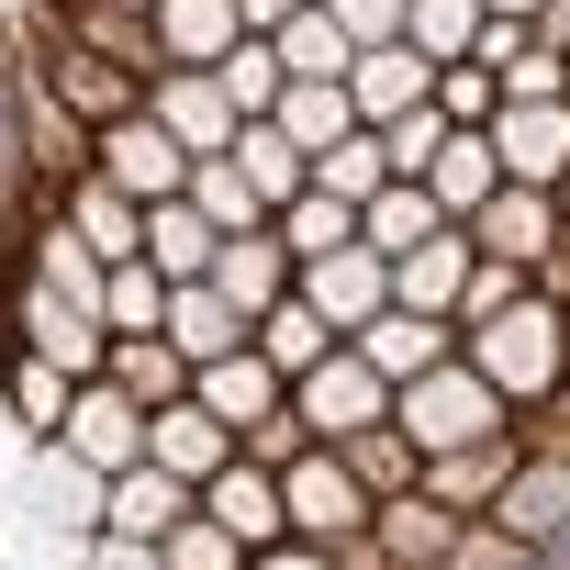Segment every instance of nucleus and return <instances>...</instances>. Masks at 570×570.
Instances as JSON below:
<instances>
[{
  "label": "nucleus",
  "instance_id": "nucleus-34",
  "mask_svg": "<svg viewBox=\"0 0 570 570\" xmlns=\"http://www.w3.org/2000/svg\"><path fill=\"white\" fill-rule=\"evenodd\" d=\"M246 347H257V358H268L279 381H303V370H314V358L336 347V325H325V314H314V303L292 292V303H268V314L246 325Z\"/></svg>",
  "mask_w": 570,
  "mask_h": 570
},
{
  "label": "nucleus",
  "instance_id": "nucleus-15",
  "mask_svg": "<svg viewBox=\"0 0 570 570\" xmlns=\"http://www.w3.org/2000/svg\"><path fill=\"white\" fill-rule=\"evenodd\" d=\"M459 235H470L481 257H503V268H537V257L559 246V202H548V190H525V179H503V190H492Z\"/></svg>",
  "mask_w": 570,
  "mask_h": 570
},
{
  "label": "nucleus",
  "instance_id": "nucleus-43",
  "mask_svg": "<svg viewBox=\"0 0 570 570\" xmlns=\"http://www.w3.org/2000/svg\"><path fill=\"white\" fill-rule=\"evenodd\" d=\"M190 202H202V224H213V235H246V224H268V202L246 190V168H235V157H190Z\"/></svg>",
  "mask_w": 570,
  "mask_h": 570
},
{
  "label": "nucleus",
  "instance_id": "nucleus-16",
  "mask_svg": "<svg viewBox=\"0 0 570 570\" xmlns=\"http://www.w3.org/2000/svg\"><path fill=\"white\" fill-rule=\"evenodd\" d=\"M347 347H358V358H370V370L403 392V381H425L436 358H459V325H448V314H403V303H381V314H370Z\"/></svg>",
  "mask_w": 570,
  "mask_h": 570
},
{
  "label": "nucleus",
  "instance_id": "nucleus-22",
  "mask_svg": "<svg viewBox=\"0 0 570 570\" xmlns=\"http://www.w3.org/2000/svg\"><path fill=\"white\" fill-rule=\"evenodd\" d=\"M146 459H157V470H179V481L202 492V481L235 459V425H213V414L179 392V403H157V414H146Z\"/></svg>",
  "mask_w": 570,
  "mask_h": 570
},
{
  "label": "nucleus",
  "instance_id": "nucleus-40",
  "mask_svg": "<svg viewBox=\"0 0 570 570\" xmlns=\"http://www.w3.org/2000/svg\"><path fill=\"white\" fill-rule=\"evenodd\" d=\"M481 23H492L481 0H403V46H414L425 68H448V57H470V46H481Z\"/></svg>",
  "mask_w": 570,
  "mask_h": 570
},
{
  "label": "nucleus",
  "instance_id": "nucleus-57",
  "mask_svg": "<svg viewBox=\"0 0 570 570\" xmlns=\"http://www.w3.org/2000/svg\"><path fill=\"white\" fill-rule=\"evenodd\" d=\"M481 12H492V23H537V12H548V0H481Z\"/></svg>",
  "mask_w": 570,
  "mask_h": 570
},
{
  "label": "nucleus",
  "instance_id": "nucleus-18",
  "mask_svg": "<svg viewBox=\"0 0 570 570\" xmlns=\"http://www.w3.org/2000/svg\"><path fill=\"white\" fill-rule=\"evenodd\" d=\"M12 135H23V168H35V179H57V190L90 168V124H79L46 79H23V90H12Z\"/></svg>",
  "mask_w": 570,
  "mask_h": 570
},
{
  "label": "nucleus",
  "instance_id": "nucleus-42",
  "mask_svg": "<svg viewBox=\"0 0 570 570\" xmlns=\"http://www.w3.org/2000/svg\"><path fill=\"white\" fill-rule=\"evenodd\" d=\"M0 392H12V425H35V436H57V414H68V370L57 358H35V347H12V358H0Z\"/></svg>",
  "mask_w": 570,
  "mask_h": 570
},
{
  "label": "nucleus",
  "instance_id": "nucleus-58",
  "mask_svg": "<svg viewBox=\"0 0 570 570\" xmlns=\"http://www.w3.org/2000/svg\"><path fill=\"white\" fill-rule=\"evenodd\" d=\"M537 559H548V570H570V525H559V537H548V548H537Z\"/></svg>",
  "mask_w": 570,
  "mask_h": 570
},
{
  "label": "nucleus",
  "instance_id": "nucleus-20",
  "mask_svg": "<svg viewBox=\"0 0 570 570\" xmlns=\"http://www.w3.org/2000/svg\"><path fill=\"white\" fill-rule=\"evenodd\" d=\"M492 525H503V537H525V548H548V537L570 525V459L525 448V459H514V481L492 492Z\"/></svg>",
  "mask_w": 570,
  "mask_h": 570
},
{
  "label": "nucleus",
  "instance_id": "nucleus-49",
  "mask_svg": "<svg viewBox=\"0 0 570 570\" xmlns=\"http://www.w3.org/2000/svg\"><path fill=\"white\" fill-rule=\"evenodd\" d=\"M514 292H525V268H503V257H481V246H470V279H459V325H481V314H503Z\"/></svg>",
  "mask_w": 570,
  "mask_h": 570
},
{
  "label": "nucleus",
  "instance_id": "nucleus-29",
  "mask_svg": "<svg viewBox=\"0 0 570 570\" xmlns=\"http://www.w3.org/2000/svg\"><path fill=\"white\" fill-rule=\"evenodd\" d=\"M268 124L292 135L303 157H325L336 135H358V101H347V79H279V101H268Z\"/></svg>",
  "mask_w": 570,
  "mask_h": 570
},
{
  "label": "nucleus",
  "instance_id": "nucleus-23",
  "mask_svg": "<svg viewBox=\"0 0 570 570\" xmlns=\"http://www.w3.org/2000/svg\"><path fill=\"white\" fill-rule=\"evenodd\" d=\"M190 503H202V492H190L179 470L135 459V470H112V492H101V525H112V537H146V548H157V537H168V525H179Z\"/></svg>",
  "mask_w": 570,
  "mask_h": 570
},
{
  "label": "nucleus",
  "instance_id": "nucleus-41",
  "mask_svg": "<svg viewBox=\"0 0 570 570\" xmlns=\"http://www.w3.org/2000/svg\"><path fill=\"white\" fill-rule=\"evenodd\" d=\"M268 224H279V246H292V257H325V246H358V202H336V190H292V202H279Z\"/></svg>",
  "mask_w": 570,
  "mask_h": 570
},
{
  "label": "nucleus",
  "instance_id": "nucleus-39",
  "mask_svg": "<svg viewBox=\"0 0 570 570\" xmlns=\"http://www.w3.org/2000/svg\"><path fill=\"white\" fill-rule=\"evenodd\" d=\"M90 57H112V68H135V79H157L168 57H157V12H57Z\"/></svg>",
  "mask_w": 570,
  "mask_h": 570
},
{
  "label": "nucleus",
  "instance_id": "nucleus-1",
  "mask_svg": "<svg viewBox=\"0 0 570 570\" xmlns=\"http://www.w3.org/2000/svg\"><path fill=\"white\" fill-rule=\"evenodd\" d=\"M459 358H470V370H481L503 403H548V392H559V303L525 279V292H514L503 314L459 325Z\"/></svg>",
  "mask_w": 570,
  "mask_h": 570
},
{
  "label": "nucleus",
  "instance_id": "nucleus-21",
  "mask_svg": "<svg viewBox=\"0 0 570 570\" xmlns=\"http://www.w3.org/2000/svg\"><path fill=\"white\" fill-rule=\"evenodd\" d=\"M57 224H68L90 257H135V246H146V202H124L101 168H79V179L57 190Z\"/></svg>",
  "mask_w": 570,
  "mask_h": 570
},
{
  "label": "nucleus",
  "instance_id": "nucleus-30",
  "mask_svg": "<svg viewBox=\"0 0 570 570\" xmlns=\"http://www.w3.org/2000/svg\"><path fill=\"white\" fill-rule=\"evenodd\" d=\"M448 537H459V514L414 481V492H392V503H370V548L381 559H448Z\"/></svg>",
  "mask_w": 570,
  "mask_h": 570
},
{
  "label": "nucleus",
  "instance_id": "nucleus-24",
  "mask_svg": "<svg viewBox=\"0 0 570 570\" xmlns=\"http://www.w3.org/2000/svg\"><path fill=\"white\" fill-rule=\"evenodd\" d=\"M459 279H470V235H459V224H436L425 246H403V257H392V303H403V314H448V325H459Z\"/></svg>",
  "mask_w": 570,
  "mask_h": 570
},
{
  "label": "nucleus",
  "instance_id": "nucleus-3",
  "mask_svg": "<svg viewBox=\"0 0 570 570\" xmlns=\"http://www.w3.org/2000/svg\"><path fill=\"white\" fill-rule=\"evenodd\" d=\"M90 168H101L124 202H179V190H190V146H179L146 101H135L124 124H101V135H90Z\"/></svg>",
  "mask_w": 570,
  "mask_h": 570
},
{
  "label": "nucleus",
  "instance_id": "nucleus-33",
  "mask_svg": "<svg viewBox=\"0 0 570 570\" xmlns=\"http://www.w3.org/2000/svg\"><path fill=\"white\" fill-rule=\"evenodd\" d=\"M336 459L358 470V492H370V503H392V492H414V481H425V448H414L392 414H381V425H358V436H336Z\"/></svg>",
  "mask_w": 570,
  "mask_h": 570
},
{
  "label": "nucleus",
  "instance_id": "nucleus-27",
  "mask_svg": "<svg viewBox=\"0 0 570 570\" xmlns=\"http://www.w3.org/2000/svg\"><path fill=\"white\" fill-rule=\"evenodd\" d=\"M157 336L202 370V358H224V347H246V314L213 292V279H179V292H168V314H157Z\"/></svg>",
  "mask_w": 570,
  "mask_h": 570
},
{
  "label": "nucleus",
  "instance_id": "nucleus-13",
  "mask_svg": "<svg viewBox=\"0 0 570 570\" xmlns=\"http://www.w3.org/2000/svg\"><path fill=\"white\" fill-rule=\"evenodd\" d=\"M292 268H303V257L279 246V224H246V235H224V246H213V292L257 325L268 303H292Z\"/></svg>",
  "mask_w": 570,
  "mask_h": 570
},
{
  "label": "nucleus",
  "instance_id": "nucleus-54",
  "mask_svg": "<svg viewBox=\"0 0 570 570\" xmlns=\"http://www.w3.org/2000/svg\"><path fill=\"white\" fill-rule=\"evenodd\" d=\"M525 279H537V292H548V303H570V224H559V246H548V257H537Z\"/></svg>",
  "mask_w": 570,
  "mask_h": 570
},
{
  "label": "nucleus",
  "instance_id": "nucleus-35",
  "mask_svg": "<svg viewBox=\"0 0 570 570\" xmlns=\"http://www.w3.org/2000/svg\"><path fill=\"white\" fill-rule=\"evenodd\" d=\"M235 35H246L235 0H157V57H168V68H213Z\"/></svg>",
  "mask_w": 570,
  "mask_h": 570
},
{
  "label": "nucleus",
  "instance_id": "nucleus-59",
  "mask_svg": "<svg viewBox=\"0 0 570 570\" xmlns=\"http://www.w3.org/2000/svg\"><path fill=\"white\" fill-rule=\"evenodd\" d=\"M559 392H570V303H559Z\"/></svg>",
  "mask_w": 570,
  "mask_h": 570
},
{
  "label": "nucleus",
  "instance_id": "nucleus-32",
  "mask_svg": "<svg viewBox=\"0 0 570 570\" xmlns=\"http://www.w3.org/2000/svg\"><path fill=\"white\" fill-rule=\"evenodd\" d=\"M101 381H112V392H135V403L157 414V403H179V392H190V358H179L168 336H112V347H101Z\"/></svg>",
  "mask_w": 570,
  "mask_h": 570
},
{
  "label": "nucleus",
  "instance_id": "nucleus-10",
  "mask_svg": "<svg viewBox=\"0 0 570 570\" xmlns=\"http://www.w3.org/2000/svg\"><path fill=\"white\" fill-rule=\"evenodd\" d=\"M202 514H213V525H224V537H235L246 559L292 537V514H279V470H257L246 448H235V459H224V470L202 481Z\"/></svg>",
  "mask_w": 570,
  "mask_h": 570
},
{
  "label": "nucleus",
  "instance_id": "nucleus-56",
  "mask_svg": "<svg viewBox=\"0 0 570 570\" xmlns=\"http://www.w3.org/2000/svg\"><path fill=\"white\" fill-rule=\"evenodd\" d=\"M12 179H23V157H0V246H12Z\"/></svg>",
  "mask_w": 570,
  "mask_h": 570
},
{
  "label": "nucleus",
  "instance_id": "nucleus-12",
  "mask_svg": "<svg viewBox=\"0 0 570 570\" xmlns=\"http://www.w3.org/2000/svg\"><path fill=\"white\" fill-rule=\"evenodd\" d=\"M481 135H492L503 179H525V190H559V168H570V101H503Z\"/></svg>",
  "mask_w": 570,
  "mask_h": 570
},
{
  "label": "nucleus",
  "instance_id": "nucleus-2",
  "mask_svg": "<svg viewBox=\"0 0 570 570\" xmlns=\"http://www.w3.org/2000/svg\"><path fill=\"white\" fill-rule=\"evenodd\" d=\"M392 425H403L425 459H448V448H481V436H503V425H514V403H503V392H492L470 358H436L425 381H403V392H392Z\"/></svg>",
  "mask_w": 570,
  "mask_h": 570
},
{
  "label": "nucleus",
  "instance_id": "nucleus-26",
  "mask_svg": "<svg viewBox=\"0 0 570 570\" xmlns=\"http://www.w3.org/2000/svg\"><path fill=\"white\" fill-rule=\"evenodd\" d=\"M101 492H112V470H90L57 436H35V503L57 514V537H101Z\"/></svg>",
  "mask_w": 570,
  "mask_h": 570
},
{
  "label": "nucleus",
  "instance_id": "nucleus-60",
  "mask_svg": "<svg viewBox=\"0 0 570 570\" xmlns=\"http://www.w3.org/2000/svg\"><path fill=\"white\" fill-rule=\"evenodd\" d=\"M12 347H23V336H12V303H0V358H12Z\"/></svg>",
  "mask_w": 570,
  "mask_h": 570
},
{
  "label": "nucleus",
  "instance_id": "nucleus-47",
  "mask_svg": "<svg viewBox=\"0 0 570 570\" xmlns=\"http://www.w3.org/2000/svg\"><path fill=\"white\" fill-rule=\"evenodd\" d=\"M525 559H537L525 537H503L492 514H459V537H448V559H436V570H525Z\"/></svg>",
  "mask_w": 570,
  "mask_h": 570
},
{
  "label": "nucleus",
  "instance_id": "nucleus-51",
  "mask_svg": "<svg viewBox=\"0 0 570 570\" xmlns=\"http://www.w3.org/2000/svg\"><path fill=\"white\" fill-rule=\"evenodd\" d=\"M325 12L347 23V46H392L403 35V0H325Z\"/></svg>",
  "mask_w": 570,
  "mask_h": 570
},
{
  "label": "nucleus",
  "instance_id": "nucleus-25",
  "mask_svg": "<svg viewBox=\"0 0 570 570\" xmlns=\"http://www.w3.org/2000/svg\"><path fill=\"white\" fill-rule=\"evenodd\" d=\"M514 459H525V448H514V425H503V436H481V448H448V459H425V492H436L448 514H492V492L514 481Z\"/></svg>",
  "mask_w": 570,
  "mask_h": 570
},
{
  "label": "nucleus",
  "instance_id": "nucleus-50",
  "mask_svg": "<svg viewBox=\"0 0 570 570\" xmlns=\"http://www.w3.org/2000/svg\"><path fill=\"white\" fill-rule=\"evenodd\" d=\"M235 448H246V459H257V470H292V459H303V448H325V436H314V425H303V414H292V403H279V414H268V425H246V436H235Z\"/></svg>",
  "mask_w": 570,
  "mask_h": 570
},
{
  "label": "nucleus",
  "instance_id": "nucleus-7",
  "mask_svg": "<svg viewBox=\"0 0 570 570\" xmlns=\"http://www.w3.org/2000/svg\"><path fill=\"white\" fill-rule=\"evenodd\" d=\"M35 79H46V90H57V101H68V112H79L90 135H101V124H124V112L146 101V79H135V68H112V57H90V46H79L68 23L46 35V57H35Z\"/></svg>",
  "mask_w": 570,
  "mask_h": 570
},
{
  "label": "nucleus",
  "instance_id": "nucleus-31",
  "mask_svg": "<svg viewBox=\"0 0 570 570\" xmlns=\"http://www.w3.org/2000/svg\"><path fill=\"white\" fill-rule=\"evenodd\" d=\"M224 157L246 168V190H257L268 213H279V202H292V190H314V157H303L292 135H279L268 112H257V124H235V146H224Z\"/></svg>",
  "mask_w": 570,
  "mask_h": 570
},
{
  "label": "nucleus",
  "instance_id": "nucleus-14",
  "mask_svg": "<svg viewBox=\"0 0 570 570\" xmlns=\"http://www.w3.org/2000/svg\"><path fill=\"white\" fill-rule=\"evenodd\" d=\"M190 403H202L213 425H235V436H246V425H268L279 403H292V381H279L257 347H224V358H202V370H190Z\"/></svg>",
  "mask_w": 570,
  "mask_h": 570
},
{
  "label": "nucleus",
  "instance_id": "nucleus-48",
  "mask_svg": "<svg viewBox=\"0 0 570 570\" xmlns=\"http://www.w3.org/2000/svg\"><path fill=\"white\" fill-rule=\"evenodd\" d=\"M436 112H448V124H492V112H503L492 68H481V57H448V68H436Z\"/></svg>",
  "mask_w": 570,
  "mask_h": 570
},
{
  "label": "nucleus",
  "instance_id": "nucleus-44",
  "mask_svg": "<svg viewBox=\"0 0 570 570\" xmlns=\"http://www.w3.org/2000/svg\"><path fill=\"white\" fill-rule=\"evenodd\" d=\"M213 79H224V101H235V112L257 124V112L279 101V46H268V35H235V46L213 57Z\"/></svg>",
  "mask_w": 570,
  "mask_h": 570
},
{
  "label": "nucleus",
  "instance_id": "nucleus-52",
  "mask_svg": "<svg viewBox=\"0 0 570 570\" xmlns=\"http://www.w3.org/2000/svg\"><path fill=\"white\" fill-rule=\"evenodd\" d=\"M79 570H157V548H146V537H112V525H101V537H79Z\"/></svg>",
  "mask_w": 570,
  "mask_h": 570
},
{
  "label": "nucleus",
  "instance_id": "nucleus-11",
  "mask_svg": "<svg viewBox=\"0 0 570 570\" xmlns=\"http://www.w3.org/2000/svg\"><path fill=\"white\" fill-rule=\"evenodd\" d=\"M146 112H157L190 157H224V146H235V124H246V112L224 101V79H213V68H157V79H146Z\"/></svg>",
  "mask_w": 570,
  "mask_h": 570
},
{
  "label": "nucleus",
  "instance_id": "nucleus-37",
  "mask_svg": "<svg viewBox=\"0 0 570 570\" xmlns=\"http://www.w3.org/2000/svg\"><path fill=\"white\" fill-rule=\"evenodd\" d=\"M268 46H279V79H347V57H358V46H347V23L325 12V0H303V12L279 23Z\"/></svg>",
  "mask_w": 570,
  "mask_h": 570
},
{
  "label": "nucleus",
  "instance_id": "nucleus-36",
  "mask_svg": "<svg viewBox=\"0 0 570 570\" xmlns=\"http://www.w3.org/2000/svg\"><path fill=\"white\" fill-rule=\"evenodd\" d=\"M448 213L425 202V179H381L370 202H358V246H381V257H403V246H425Z\"/></svg>",
  "mask_w": 570,
  "mask_h": 570
},
{
  "label": "nucleus",
  "instance_id": "nucleus-6",
  "mask_svg": "<svg viewBox=\"0 0 570 570\" xmlns=\"http://www.w3.org/2000/svg\"><path fill=\"white\" fill-rule=\"evenodd\" d=\"M12 336H23L35 358H57L68 381H101V347H112V336H101V314H90V303H68V292H46L35 268L12 279Z\"/></svg>",
  "mask_w": 570,
  "mask_h": 570
},
{
  "label": "nucleus",
  "instance_id": "nucleus-9",
  "mask_svg": "<svg viewBox=\"0 0 570 570\" xmlns=\"http://www.w3.org/2000/svg\"><path fill=\"white\" fill-rule=\"evenodd\" d=\"M57 448L90 459V470H135V459H146V403L112 392V381H79L68 414H57Z\"/></svg>",
  "mask_w": 570,
  "mask_h": 570
},
{
  "label": "nucleus",
  "instance_id": "nucleus-55",
  "mask_svg": "<svg viewBox=\"0 0 570 570\" xmlns=\"http://www.w3.org/2000/svg\"><path fill=\"white\" fill-rule=\"evenodd\" d=\"M292 12H303V0H235V23H246V35H279Z\"/></svg>",
  "mask_w": 570,
  "mask_h": 570
},
{
  "label": "nucleus",
  "instance_id": "nucleus-45",
  "mask_svg": "<svg viewBox=\"0 0 570 570\" xmlns=\"http://www.w3.org/2000/svg\"><path fill=\"white\" fill-rule=\"evenodd\" d=\"M381 179H392V146H381L370 124H358V135H336V146L314 157V190H336V202H370Z\"/></svg>",
  "mask_w": 570,
  "mask_h": 570
},
{
  "label": "nucleus",
  "instance_id": "nucleus-53",
  "mask_svg": "<svg viewBox=\"0 0 570 570\" xmlns=\"http://www.w3.org/2000/svg\"><path fill=\"white\" fill-rule=\"evenodd\" d=\"M246 570H336V548H314V537H279V548H257Z\"/></svg>",
  "mask_w": 570,
  "mask_h": 570
},
{
  "label": "nucleus",
  "instance_id": "nucleus-4",
  "mask_svg": "<svg viewBox=\"0 0 570 570\" xmlns=\"http://www.w3.org/2000/svg\"><path fill=\"white\" fill-rule=\"evenodd\" d=\"M292 414H303V425L336 448V436H358V425H381V414H392V381H381V370H370V358L336 336V347H325V358L292 381Z\"/></svg>",
  "mask_w": 570,
  "mask_h": 570
},
{
  "label": "nucleus",
  "instance_id": "nucleus-38",
  "mask_svg": "<svg viewBox=\"0 0 570 570\" xmlns=\"http://www.w3.org/2000/svg\"><path fill=\"white\" fill-rule=\"evenodd\" d=\"M157 314H168L157 257H101V336H157Z\"/></svg>",
  "mask_w": 570,
  "mask_h": 570
},
{
  "label": "nucleus",
  "instance_id": "nucleus-17",
  "mask_svg": "<svg viewBox=\"0 0 570 570\" xmlns=\"http://www.w3.org/2000/svg\"><path fill=\"white\" fill-rule=\"evenodd\" d=\"M347 101H358V124H403V112H425L436 101V68L392 35V46H358L347 57Z\"/></svg>",
  "mask_w": 570,
  "mask_h": 570
},
{
  "label": "nucleus",
  "instance_id": "nucleus-19",
  "mask_svg": "<svg viewBox=\"0 0 570 570\" xmlns=\"http://www.w3.org/2000/svg\"><path fill=\"white\" fill-rule=\"evenodd\" d=\"M414 179H425V202H436L448 224H470V213L503 190V157H492V135H481V124H448V146H436Z\"/></svg>",
  "mask_w": 570,
  "mask_h": 570
},
{
  "label": "nucleus",
  "instance_id": "nucleus-5",
  "mask_svg": "<svg viewBox=\"0 0 570 570\" xmlns=\"http://www.w3.org/2000/svg\"><path fill=\"white\" fill-rule=\"evenodd\" d=\"M279 514H292V537L336 548V537H358V525H370V492H358V470H347L336 448H303L292 470H279Z\"/></svg>",
  "mask_w": 570,
  "mask_h": 570
},
{
  "label": "nucleus",
  "instance_id": "nucleus-28",
  "mask_svg": "<svg viewBox=\"0 0 570 570\" xmlns=\"http://www.w3.org/2000/svg\"><path fill=\"white\" fill-rule=\"evenodd\" d=\"M213 224H202V202L179 190V202H146V246L135 257H157V279H168V292H179V279H213Z\"/></svg>",
  "mask_w": 570,
  "mask_h": 570
},
{
  "label": "nucleus",
  "instance_id": "nucleus-46",
  "mask_svg": "<svg viewBox=\"0 0 570 570\" xmlns=\"http://www.w3.org/2000/svg\"><path fill=\"white\" fill-rule=\"evenodd\" d=\"M157 570H246V548H235V537H224V525L190 503V514L157 537Z\"/></svg>",
  "mask_w": 570,
  "mask_h": 570
},
{
  "label": "nucleus",
  "instance_id": "nucleus-8",
  "mask_svg": "<svg viewBox=\"0 0 570 570\" xmlns=\"http://www.w3.org/2000/svg\"><path fill=\"white\" fill-rule=\"evenodd\" d=\"M292 292H303L336 336H358V325L392 303V257H381V246H325V257H303V268H292Z\"/></svg>",
  "mask_w": 570,
  "mask_h": 570
}]
</instances>
